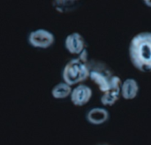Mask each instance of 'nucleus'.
<instances>
[{
  "label": "nucleus",
  "mask_w": 151,
  "mask_h": 145,
  "mask_svg": "<svg viewBox=\"0 0 151 145\" xmlns=\"http://www.w3.org/2000/svg\"><path fill=\"white\" fill-rule=\"evenodd\" d=\"M65 49L74 55H81L86 49V43L83 36L77 33H72L66 36L65 42Z\"/></svg>",
  "instance_id": "5"
},
{
  "label": "nucleus",
  "mask_w": 151,
  "mask_h": 145,
  "mask_svg": "<svg viewBox=\"0 0 151 145\" xmlns=\"http://www.w3.org/2000/svg\"><path fill=\"white\" fill-rule=\"evenodd\" d=\"M88 69L89 78L98 86L99 90L103 93L109 91L114 77L111 68L103 62L91 60L88 61Z\"/></svg>",
  "instance_id": "3"
},
{
  "label": "nucleus",
  "mask_w": 151,
  "mask_h": 145,
  "mask_svg": "<svg viewBox=\"0 0 151 145\" xmlns=\"http://www.w3.org/2000/svg\"><path fill=\"white\" fill-rule=\"evenodd\" d=\"M62 77L64 82L71 87L89 78L88 52L85 50L77 58L71 59L64 67Z\"/></svg>",
  "instance_id": "2"
},
{
  "label": "nucleus",
  "mask_w": 151,
  "mask_h": 145,
  "mask_svg": "<svg viewBox=\"0 0 151 145\" xmlns=\"http://www.w3.org/2000/svg\"><path fill=\"white\" fill-rule=\"evenodd\" d=\"M119 94L114 91H107L103 94L101 97V103L104 106H112L114 105L119 98Z\"/></svg>",
  "instance_id": "10"
},
{
  "label": "nucleus",
  "mask_w": 151,
  "mask_h": 145,
  "mask_svg": "<svg viewBox=\"0 0 151 145\" xmlns=\"http://www.w3.org/2000/svg\"><path fill=\"white\" fill-rule=\"evenodd\" d=\"M92 89L84 84H79L71 93V101L76 106H83L87 105L92 97Z\"/></svg>",
  "instance_id": "6"
},
{
  "label": "nucleus",
  "mask_w": 151,
  "mask_h": 145,
  "mask_svg": "<svg viewBox=\"0 0 151 145\" xmlns=\"http://www.w3.org/2000/svg\"><path fill=\"white\" fill-rule=\"evenodd\" d=\"M139 93V84L135 79L128 78L122 82L120 95L126 100L134 99Z\"/></svg>",
  "instance_id": "8"
},
{
  "label": "nucleus",
  "mask_w": 151,
  "mask_h": 145,
  "mask_svg": "<svg viewBox=\"0 0 151 145\" xmlns=\"http://www.w3.org/2000/svg\"><path fill=\"white\" fill-rule=\"evenodd\" d=\"M72 91L73 89L70 85L65 82H60L53 88L51 94L52 97L56 99H64L71 96Z\"/></svg>",
  "instance_id": "9"
},
{
  "label": "nucleus",
  "mask_w": 151,
  "mask_h": 145,
  "mask_svg": "<svg viewBox=\"0 0 151 145\" xmlns=\"http://www.w3.org/2000/svg\"><path fill=\"white\" fill-rule=\"evenodd\" d=\"M110 118V113L108 110L102 107H96L89 110L86 115V119L88 123L95 126H99L104 124L108 121Z\"/></svg>",
  "instance_id": "7"
},
{
  "label": "nucleus",
  "mask_w": 151,
  "mask_h": 145,
  "mask_svg": "<svg viewBox=\"0 0 151 145\" xmlns=\"http://www.w3.org/2000/svg\"><path fill=\"white\" fill-rule=\"evenodd\" d=\"M143 3H144L147 6H149V7H150L151 8V0H144Z\"/></svg>",
  "instance_id": "12"
},
{
  "label": "nucleus",
  "mask_w": 151,
  "mask_h": 145,
  "mask_svg": "<svg viewBox=\"0 0 151 145\" xmlns=\"http://www.w3.org/2000/svg\"><path fill=\"white\" fill-rule=\"evenodd\" d=\"M129 57L136 69L150 73L151 32H142L133 37L129 44Z\"/></svg>",
  "instance_id": "1"
},
{
  "label": "nucleus",
  "mask_w": 151,
  "mask_h": 145,
  "mask_svg": "<svg viewBox=\"0 0 151 145\" xmlns=\"http://www.w3.org/2000/svg\"><path fill=\"white\" fill-rule=\"evenodd\" d=\"M74 3L75 2H65V1H58L57 2V4H55V7H56V9L58 11V12H66V11H68V10H72L73 7V5H74Z\"/></svg>",
  "instance_id": "11"
},
{
  "label": "nucleus",
  "mask_w": 151,
  "mask_h": 145,
  "mask_svg": "<svg viewBox=\"0 0 151 145\" xmlns=\"http://www.w3.org/2000/svg\"><path fill=\"white\" fill-rule=\"evenodd\" d=\"M28 42L35 48L47 49L54 43L55 36L46 29H37L29 34Z\"/></svg>",
  "instance_id": "4"
}]
</instances>
